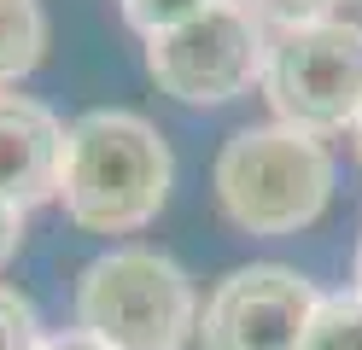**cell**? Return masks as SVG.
Here are the masks:
<instances>
[{"instance_id":"obj_1","label":"cell","mask_w":362,"mask_h":350,"mask_svg":"<svg viewBox=\"0 0 362 350\" xmlns=\"http://www.w3.org/2000/svg\"><path fill=\"white\" fill-rule=\"evenodd\" d=\"M170 146L134 111H88L64 129V216L88 233H134L170 199Z\"/></svg>"},{"instance_id":"obj_2","label":"cell","mask_w":362,"mask_h":350,"mask_svg":"<svg viewBox=\"0 0 362 350\" xmlns=\"http://www.w3.org/2000/svg\"><path fill=\"white\" fill-rule=\"evenodd\" d=\"M333 152L286 123H257L228 134L216 152V199L245 233H298L327 210Z\"/></svg>"},{"instance_id":"obj_3","label":"cell","mask_w":362,"mask_h":350,"mask_svg":"<svg viewBox=\"0 0 362 350\" xmlns=\"http://www.w3.org/2000/svg\"><path fill=\"white\" fill-rule=\"evenodd\" d=\"M76 327L100 350H181L199 327V298L170 257L105 251L76 280Z\"/></svg>"},{"instance_id":"obj_4","label":"cell","mask_w":362,"mask_h":350,"mask_svg":"<svg viewBox=\"0 0 362 350\" xmlns=\"http://www.w3.org/2000/svg\"><path fill=\"white\" fill-rule=\"evenodd\" d=\"M263 93L275 117L298 134H339L362 117V30L345 18L269 35Z\"/></svg>"},{"instance_id":"obj_5","label":"cell","mask_w":362,"mask_h":350,"mask_svg":"<svg viewBox=\"0 0 362 350\" xmlns=\"http://www.w3.org/2000/svg\"><path fill=\"white\" fill-rule=\"evenodd\" d=\"M263 64H269V35L234 0H216L199 18H187L181 30H164L146 41L152 82L181 105L240 100L252 82H263Z\"/></svg>"},{"instance_id":"obj_6","label":"cell","mask_w":362,"mask_h":350,"mask_svg":"<svg viewBox=\"0 0 362 350\" xmlns=\"http://www.w3.org/2000/svg\"><path fill=\"white\" fill-rule=\"evenodd\" d=\"M315 310H322V292L298 269L252 263L211 292L199 333H205V350H304Z\"/></svg>"},{"instance_id":"obj_7","label":"cell","mask_w":362,"mask_h":350,"mask_svg":"<svg viewBox=\"0 0 362 350\" xmlns=\"http://www.w3.org/2000/svg\"><path fill=\"white\" fill-rule=\"evenodd\" d=\"M64 175V123L24 93H0V199L30 210L59 193Z\"/></svg>"},{"instance_id":"obj_8","label":"cell","mask_w":362,"mask_h":350,"mask_svg":"<svg viewBox=\"0 0 362 350\" xmlns=\"http://www.w3.org/2000/svg\"><path fill=\"white\" fill-rule=\"evenodd\" d=\"M47 53V12L35 0H0V88L30 76Z\"/></svg>"},{"instance_id":"obj_9","label":"cell","mask_w":362,"mask_h":350,"mask_svg":"<svg viewBox=\"0 0 362 350\" xmlns=\"http://www.w3.org/2000/svg\"><path fill=\"white\" fill-rule=\"evenodd\" d=\"M304 350H362V292L322 298V310L304 333Z\"/></svg>"},{"instance_id":"obj_10","label":"cell","mask_w":362,"mask_h":350,"mask_svg":"<svg viewBox=\"0 0 362 350\" xmlns=\"http://www.w3.org/2000/svg\"><path fill=\"white\" fill-rule=\"evenodd\" d=\"M234 6L252 18L263 35H286V30H304V23H327L333 18V0H234Z\"/></svg>"},{"instance_id":"obj_11","label":"cell","mask_w":362,"mask_h":350,"mask_svg":"<svg viewBox=\"0 0 362 350\" xmlns=\"http://www.w3.org/2000/svg\"><path fill=\"white\" fill-rule=\"evenodd\" d=\"M205 6H216V0H123V18L152 41V35H164V30H181V23L199 18Z\"/></svg>"},{"instance_id":"obj_12","label":"cell","mask_w":362,"mask_h":350,"mask_svg":"<svg viewBox=\"0 0 362 350\" xmlns=\"http://www.w3.org/2000/svg\"><path fill=\"white\" fill-rule=\"evenodd\" d=\"M0 350H41L35 303H30V298H18L12 286H0Z\"/></svg>"},{"instance_id":"obj_13","label":"cell","mask_w":362,"mask_h":350,"mask_svg":"<svg viewBox=\"0 0 362 350\" xmlns=\"http://www.w3.org/2000/svg\"><path fill=\"white\" fill-rule=\"evenodd\" d=\"M18 240H24V210H18L12 199H0V263L18 251Z\"/></svg>"},{"instance_id":"obj_14","label":"cell","mask_w":362,"mask_h":350,"mask_svg":"<svg viewBox=\"0 0 362 350\" xmlns=\"http://www.w3.org/2000/svg\"><path fill=\"white\" fill-rule=\"evenodd\" d=\"M41 350H100V344L82 339V333H71V339H41Z\"/></svg>"},{"instance_id":"obj_15","label":"cell","mask_w":362,"mask_h":350,"mask_svg":"<svg viewBox=\"0 0 362 350\" xmlns=\"http://www.w3.org/2000/svg\"><path fill=\"white\" fill-rule=\"evenodd\" d=\"M351 134H356V158H362V117H356V129H351Z\"/></svg>"},{"instance_id":"obj_16","label":"cell","mask_w":362,"mask_h":350,"mask_svg":"<svg viewBox=\"0 0 362 350\" xmlns=\"http://www.w3.org/2000/svg\"><path fill=\"white\" fill-rule=\"evenodd\" d=\"M356 292H362V245H356Z\"/></svg>"}]
</instances>
